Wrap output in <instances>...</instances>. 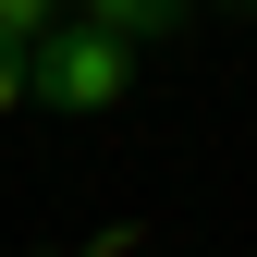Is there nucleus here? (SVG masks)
<instances>
[{
  "label": "nucleus",
  "mask_w": 257,
  "mask_h": 257,
  "mask_svg": "<svg viewBox=\"0 0 257 257\" xmlns=\"http://www.w3.org/2000/svg\"><path fill=\"white\" fill-rule=\"evenodd\" d=\"M122 86H135V49L74 13H61V37L25 49V98H49V110H122Z\"/></svg>",
  "instance_id": "nucleus-1"
},
{
  "label": "nucleus",
  "mask_w": 257,
  "mask_h": 257,
  "mask_svg": "<svg viewBox=\"0 0 257 257\" xmlns=\"http://www.w3.org/2000/svg\"><path fill=\"white\" fill-rule=\"evenodd\" d=\"M184 13H196V0H74V25H98V37H122V49L184 37Z\"/></svg>",
  "instance_id": "nucleus-2"
},
{
  "label": "nucleus",
  "mask_w": 257,
  "mask_h": 257,
  "mask_svg": "<svg viewBox=\"0 0 257 257\" xmlns=\"http://www.w3.org/2000/svg\"><path fill=\"white\" fill-rule=\"evenodd\" d=\"M25 110V49H0V122Z\"/></svg>",
  "instance_id": "nucleus-4"
},
{
  "label": "nucleus",
  "mask_w": 257,
  "mask_h": 257,
  "mask_svg": "<svg viewBox=\"0 0 257 257\" xmlns=\"http://www.w3.org/2000/svg\"><path fill=\"white\" fill-rule=\"evenodd\" d=\"M245 13H257V0H245Z\"/></svg>",
  "instance_id": "nucleus-5"
},
{
  "label": "nucleus",
  "mask_w": 257,
  "mask_h": 257,
  "mask_svg": "<svg viewBox=\"0 0 257 257\" xmlns=\"http://www.w3.org/2000/svg\"><path fill=\"white\" fill-rule=\"evenodd\" d=\"M37 37H61V0H0V49H37Z\"/></svg>",
  "instance_id": "nucleus-3"
}]
</instances>
